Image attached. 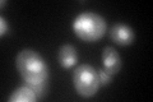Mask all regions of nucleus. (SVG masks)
<instances>
[{
  "instance_id": "11",
  "label": "nucleus",
  "mask_w": 153,
  "mask_h": 102,
  "mask_svg": "<svg viewBox=\"0 0 153 102\" xmlns=\"http://www.w3.org/2000/svg\"><path fill=\"white\" fill-rule=\"evenodd\" d=\"M7 4V0H1V7H4Z\"/></svg>"
},
{
  "instance_id": "10",
  "label": "nucleus",
  "mask_w": 153,
  "mask_h": 102,
  "mask_svg": "<svg viewBox=\"0 0 153 102\" xmlns=\"http://www.w3.org/2000/svg\"><path fill=\"white\" fill-rule=\"evenodd\" d=\"M9 31V26H8V22H7V19L4 18L3 16L0 17V36H5L7 33Z\"/></svg>"
},
{
  "instance_id": "5",
  "label": "nucleus",
  "mask_w": 153,
  "mask_h": 102,
  "mask_svg": "<svg viewBox=\"0 0 153 102\" xmlns=\"http://www.w3.org/2000/svg\"><path fill=\"white\" fill-rule=\"evenodd\" d=\"M121 56L115 47L107 46L102 51V69L111 75L117 74L121 69Z\"/></svg>"
},
{
  "instance_id": "4",
  "label": "nucleus",
  "mask_w": 153,
  "mask_h": 102,
  "mask_svg": "<svg viewBox=\"0 0 153 102\" xmlns=\"http://www.w3.org/2000/svg\"><path fill=\"white\" fill-rule=\"evenodd\" d=\"M111 40L120 46H129L135 40V32L134 30L125 23H116L114 24L110 31Z\"/></svg>"
},
{
  "instance_id": "6",
  "label": "nucleus",
  "mask_w": 153,
  "mask_h": 102,
  "mask_svg": "<svg viewBox=\"0 0 153 102\" xmlns=\"http://www.w3.org/2000/svg\"><path fill=\"white\" fill-rule=\"evenodd\" d=\"M57 60H59V64L64 68V69H70L73 68L76 61H78V52H76V48L73 45H69V43H65L63 45L59 51H57Z\"/></svg>"
},
{
  "instance_id": "1",
  "label": "nucleus",
  "mask_w": 153,
  "mask_h": 102,
  "mask_svg": "<svg viewBox=\"0 0 153 102\" xmlns=\"http://www.w3.org/2000/svg\"><path fill=\"white\" fill-rule=\"evenodd\" d=\"M16 66L26 84H38L49 78V66L45 59L32 48H23L18 52Z\"/></svg>"
},
{
  "instance_id": "9",
  "label": "nucleus",
  "mask_w": 153,
  "mask_h": 102,
  "mask_svg": "<svg viewBox=\"0 0 153 102\" xmlns=\"http://www.w3.org/2000/svg\"><path fill=\"white\" fill-rule=\"evenodd\" d=\"M97 73H98L100 84H101V86H107V84H110V83L112 82V77H114V75L108 74V73H106L103 69H98Z\"/></svg>"
},
{
  "instance_id": "8",
  "label": "nucleus",
  "mask_w": 153,
  "mask_h": 102,
  "mask_svg": "<svg viewBox=\"0 0 153 102\" xmlns=\"http://www.w3.org/2000/svg\"><path fill=\"white\" fill-rule=\"evenodd\" d=\"M33 91H35V93L37 96V100H41V98H44V97L47 95V80L45 82H42V83H38V84H33L31 86Z\"/></svg>"
},
{
  "instance_id": "3",
  "label": "nucleus",
  "mask_w": 153,
  "mask_h": 102,
  "mask_svg": "<svg viewBox=\"0 0 153 102\" xmlns=\"http://www.w3.org/2000/svg\"><path fill=\"white\" fill-rule=\"evenodd\" d=\"M74 88L80 97L89 98L97 93L100 84V78L97 69L89 64H80L76 66L73 74Z\"/></svg>"
},
{
  "instance_id": "7",
  "label": "nucleus",
  "mask_w": 153,
  "mask_h": 102,
  "mask_svg": "<svg viewBox=\"0 0 153 102\" xmlns=\"http://www.w3.org/2000/svg\"><path fill=\"white\" fill-rule=\"evenodd\" d=\"M9 102H35L37 101V96L30 84H22L16 88L8 98Z\"/></svg>"
},
{
  "instance_id": "2",
  "label": "nucleus",
  "mask_w": 153,
  "mask_h": 102,
  "mask_svg": "<svg viewBox=\"0 0 153 102\" xmlns=\"http://www.w3.org/2000/svg\"><path fill=\"white\" fill-rule=\"evenodd\" d=\"M73 31L76 37L85 42L98 41L106 35L107 23L105 18L94 12H83L73 21Z\"/></svg>"
}]
</instances>
